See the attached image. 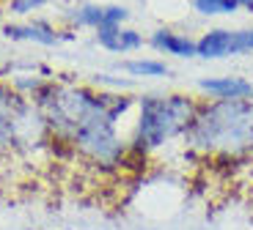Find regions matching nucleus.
Masks as SVG:
<instances>
[{
    "mask_svg": "<svg viewBox=\"0 0 253 230\" xmlns=\"http://www.w3.org/2000/svg\"><path fill=\"white\" fill-rule=\"evenodd\" d=\"M198 91H204L212 99H251L253 96V82L237 74L226 77H201Z\"/></svg>",
    "mask_w": 253,
    "mask_h": 230,
    "instance_id": "7ed1b4c3",
    "label": "nucleus"
},
{
    "mask_svg": "<svg viewBox=\"0 0 253 230\" xmlns=\"http://www.w3.org/2000/svg\"><path fill=\"white\" fill-rule=\"evenodd\" d=\"M121 71H126L129 77H168L171 68L165 66L163 61L154 58H132V61H121Z\"/></svg>",
    "mask_w": 253,
    "mask_h": 230,
    "instance_id": "6e6552de",
    "label": "nucleus"
},
{
    "mask_svg": "<svg viewBox=\"0 0 253 230\" xmlns=\"http://www.w3.org/2000/svg\"><path fill=\"white\" fill-rule=\"evenodd\" d=\"M193 8L201 17H228L240 11L237 0H193Z\"/></svg>",
    "mask_w": 253,
    "mask_h": 230,
    "instance_id": "1a4fd4ad",
    "label": "nucleus"
},
{
    "mask_svg": "<svg viewBox=\"0 0 253 230\" xmlns=\"http://www.w3.org/2000/svg\"><path fill=\"white\" fill-rule=\"evenodd\" d=\"M138 129L135 151H154L171 137L184 134L198 112V104L184 94H146L138 99Z\"/></svg>",
    "mask_w": 253,
    "mask_h": 230,
    "instance_id": "f03ea898",
    "label": "nucleus"
},
{
    "mask_svg": "<svg viewBox=\"0 0 253 230\" xmlns=\"http://www.w3.org/2000/svg\"><path fill=\"white\" fill-rule=\"evenodd\" d=\"M253 52V28L231 31V55H248Z\"/></svg>",
    "mask_w": 253,
    "mask_h": 230,
    "instance_id": "9b49d317",
    "label": "nucleus"
},
{
    "mask_svg": "<svg viewBox=\"0 0 253 230\" xmlns=\"http://www.w3.org/2000/svg\"><path fill=\"white\" fill-rule=\"evenodd\" d=\"M3 36L14 38V41H33V44H52L61 41V33L47 22H25V25H3Z\"/></svg>",
    "mask_w": 253,
    "mask_h": 230,
    "instance_id": "423d86ee",
    "label": "nucleus"
},
{
    "mask_svg": "<svg viewBox=\"0 0 253 230\" xmlns=\"http://www.w3.org/2000/svg\"><path fill=\"white\" fill-rule=\"evenodd\" d=\"M187 143L198 151L245 154L253 143V101L251 99H215L198 107L193 124L184 131Z\"/></svg>",
    "mask_w": 253,
    "mask_h": 230,
    "instance_id": "f257e3e1",
    "label": "nucleus"
},
{
    "mask_svg": "<svg viewBox=\"0 0 253 230\" xmlns=\"http://www.w3.org/2000/svg\"><path fill=\"white\" fill-rule=\"evenodd\" d=\"M196 58L204 61H220L231 58V31L228 28H212L196 41Z\"/></svg>",
    "mask_w": 253,
    "mask_h": 230,
    "instance_id": "0eeeda50",
    "label": "nucleus"
},
{
    "mask_svg": "<svg viewBox=\"0 0 253 230\" xmlns=\"http://www.w3.org/2000/svg\"><path fill=\"white\" fill-rule=\"evenodd\" d=\"M149 44H152L157 52H163V55L182 58V61L196 58V41L190 36H184V33L171 31V28H157V31L149 36Z\"/></svg>",
    "mask_w": 253,
    "mask_h": 230,
    "instance_id": "39448f33",
    "label": "nucleus"
},
{
    "mask_svg": "<svg viewBox=\"0 0 253 230\" xmlns=\"http://www.w3.org/2000/svg\"><path fill=\"white\" fill-rule=\"evenodd\" d=\"M47 0H6V11L17 14V17H25V14H33L36 8H42Z\"/></svg>",
    "mask_w": 253,
    "mask_h": 230,
    "instance_id": "f8f14e48",
    "label": "nucleus"
},
{
    "mask_svg": "<svg viewBox=\"0 0 253 230\" xmlns=\"http://www.w3.org/2000/svg\"><path fill=\"white\" fill-rule=\"evenodd\" d=\"M72 19H75V25L80 28H102V19H105V6H99V3H85V6L75 8V14H72Z\"/></svg>",
    "mask_w": 253,
    "mask_h": 230,
    "instance_id": "9d476101",
    "label": "nucleus"
},
{
    "mask_svg": "<svg viewBox=\"0 0 253 230\" xmlns=\"http://www.w3.org/2000/svg\"><path fill=\"white\" fill-rule=\"evenodd\" d=\"M96 82L99 85H110V88H132V80H116L113 74H96Z\"/></svg>",
    "mask_w": 253,
    "mask_h": 230,
    "instance_id": "4468645a",
    "label": "nucleus"
},
{
    "mask_svg": "<svg viewBox=\"0 0 253 230\" xmlns=\"http://www.w3.org/2000/svg\"><path fill=\"white\" fill-rule=\"evenodd\" d=\"M96 41L108 52H135L143 47V33L124 25H102L96 28Z\"/></svg>",
    "mask_w": 253,
    "mask_h": 230,
    "instance_id": "20e7f679",
    "label": "nucleus"
},
{
    "mask_svg": "<svg viewBox=\"0 0 253 230\" xmlns=\"http://www.w3.org/2000/svg\"><path fill=\"white\" fill-rule=\"evenodd\" d=\"M237 3H240V8H245V11L253 14V0H237Z\"/></svg>",
    "mask_w": 253,
    "mask_h": 230,
    "instance_id": "2eb2a0df",
    "label": "nucleus"
},
{
    "mask_svg": "<svg viewBox=\"0 0 253 230\" xmlns=\"http://www.w3.org/2000/svg\"><path fill=\"white\" fill-rule=\"evenodd\" d=\"M126 19H129V8L126 6H105L102 25H124Z\"/></svg>",
    "mask_w": 253,
    "mask_h": 230,
    "instance_id": "ddd939ff",
    "label": "nucleus"
}]
</instances>
